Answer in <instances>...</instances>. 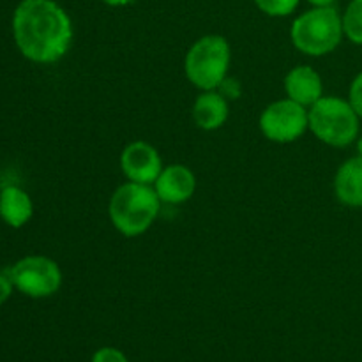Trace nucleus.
Masks as SVG:
<instances>
[{
    "label": "nucleus",
    "mask_w": 362,
    "mask_h": 362,
    "mask_svg": "<svg viewBox=\"0 0 362 362\" xmlns=\"http://www.w3.org/2000/svg\"><path fill=\"white\" fill-rule=\"evenodd\" d=\"M11 25L14 45L34 64L59 62L73 45V20L55 0H21Z\"/></svg>",
    "instance_id": "1"
},
{
    "label": "nucleus",
    "mask_w": 362,
    "mask_h": 362,
    "mask_svg": "<svg viewBox=\"0 0 362 362\" xmlns=\"http://www.w3.org/2000/svg\"><path fill=\"white\" fill-rule=\"evenodd\" d=\"M161 212V200L154 186L124 182L110 197L108 218L120 235L133 239L147 233Z\"/></svg>",
    "instance_id": "2"
},
{
    "label": "nucleus",
    "mask_w": 362,
    "mask_h": 362,
    "mask_svg": "<svg viewBox=\"0 0 362 362\" xmlns=\"http://www.w3.org/2000/svg\"><path fill=\"white\" fill-rule=\"evenodd\" d=\"M341 13L331 7H311L300 13L290 25V41L293 48L308 57H325L341 45Z\"/></svg>",
    "instance_id": "3"
},
{
    "label": "nucleus",
    "mask_w": 362,
    "mask_h": 362,
    "mask_svg": "<svg viewBox=\"0 0 362 362\" xmlns=\"http://www.w3.org/2000/svg\"><path fill=\"white\" fill-rule=\"evenodd\" d=\"M232 48L225 35L207 34L193 42L184 57V74L198 90H218L228 78Z\"/></svg>",
    "instance_id": "4"
},
{
    "label": "nucleus",
    "mask_w": 362,
    "mask_h": 362,
    "mask_svg": "<svg viewBox=\"0 0 362 362\" xmlns=\"http://www.w3.org/2000/svg\"><path fill=\"white\" fill-rule=\"evenodd\" d=\"M310 131L322 144L345 148L356 144L361 134V117L349 103L338 95H324L310 110Z\"/></svg>",
    "instance_id": "5"
},
{
    "label": "nucleus",
    "mask_w": 362,
    "mask_h": 362,
    "mask_svg": "<svg viewBox=\"0 0 362 362\" xmlns=\"http://www.w3.org/2000/svg\"><path fill=\"white\" fill-rule=\"evenodd\" d=\"M7 276L13 281L14 290L30 299H48L62 288L64 274L60 265L53 258L42 255H28L20 258Z\"/></svg>",
    "instance_id": "6"
},
{
    "label": "nucleus",
    "mask_w": 362,
    "mask_h": 362,
    "mask_svg": "<svg viewBox=\"0 0 362 362\" xmlns=\"http://www.w3.org/2000/svg\"><path fill=\"white\" fill-rule=\"evenodd\" d=\"M258 127L272 144H293L310 131V113L299 103L283 98L265 106L258 117Z\"/></svg>",
    "instance_id": "7"
},
{
    "label": "nucleus",
    "mask_w": 362,
    "mask_h": 362,
    "mask_svg": "<svg viewBox=\"0 0 362 362\" xmlns=\"http://www.w3.org/2000/svg\"><path fill=\"white\" fill-rule=\"evenodd\" d=\"M122 175L129 182L154 186L159 173L163 172V158L158 148L144 140H134L122 148L119 158Z\"/></svg>",
    "instance_id": "8"
},
{
    "label": "nucleus",
    "mask_w": 362,
    "mask_h": 362,
    "mask_svg": "<svg viewBox=\"0 0 362 362\" xmlns=\"http://www.w3.org/2000/svg\"><path fill=\"white\" fill-rule=\"evenodd\" d=\"M197 175L193 170L180 163L165 166L154 182V189L161 204L168 205H182L189 202L197 193Z\"/></svg>",
    "instance_id": "9"
},
{
    "label": "nucleus",
    "mask_w": 362,
    "mask_h": 362,
    "mask_svg": "<svg viewBox=\"0 0 362 362\" xmlns=\"http://www.w3.org/2000/svg\"><path fill=\"white\" fill-rule=\"evenodd\" d=\"M286 98L299 103L304 108L310 110L317 101L324 98V80L320 73L311 66L300 64L292 67L283 80Z\"/></svg>",
    "instance_id": "10"
},
{
    "label": "nucleus",
    "mask_w": 362,
    "mask_h": 362,
    "mask_svg": "<svg viewBox=\"0 0 362 362\" xmlns=\"http://www.w3.org/2000/svg\"><path fill=\"white\" fill-rule=\"evenodd\" d=\"M194 124L204 131H218L226 124L230 115L228 99L219 90H202L191 110Z\"/></svg>",
    "instance_id": "11"
},
{
    "label": "nucleus",
    "mask_w": 362,
    "mask_h": 362,
    "mask_svg": "<svg viewBox=\"0 0 362 362\" xmlns=\"http://www.w3.org/2000/svg\"><path fill=\"white\" fill-rule=\"evenodd\" d=\"M332 187L339 204L350 209H362V158L359 154L339 165Z\"/></svg>",
    "instance_id": "12"
},
{
    "label": "nucleus",
    "mask_w": 362,
    "mask_h": 362,
    "mask_svg": "<svg viewBox=\"0 0 362 362\" xmlns=\"http://www.w3.org/2000/svg\"><path fill=\"white\" fill-rule=\"evenodd\" d=\"M34 216V202L20 186H6L0 191V219L11 228H23Z\"/></svg>",
    "instance_id": "13"
},
{
    "label": "nucleus",
    "mask_w": 362,
    "mask_h": 362,
    "mask_svg": "<svg viewBox=\"0 0 362 362\" xmlns=\"http://www.w3.org/2000/svg\"><path fill=\"white\" fill-rule=\"evenodd\" d=\"M341 20L345 37L354 45L362 46V0H350Z\"/></svg>",
    "instance_id": "14"
},
{
    "label": "nucleus",
    "mask_w": 362,
    "mask_h": 362,
    "mask_svg": "<svg viewBox=\"0 0 362 362\" xmlns=\"http://www.w3.org/2000/svg\"><path fill=\"white\" fill-rule=\"evenodd\" d=\"M260 13L269 18H286L296 13L300 0H253Z\"/></svg>",
    "instance_id": "15"
},
{
    "label": "nucleus",
    "mask_w": 362,
    "mask_h": 362,
    "mask_svg": "<svg viewBox=\"0 0 362 362\" xmlns=\"http://www.w3.org/2000/svg\"><path fill=\"white\" fill-rule=\"evenodd\" d=\"M90 362H129L126 354L115 346H101L94 352Z\"/></svg>",
    "instance_id": "16"
},
{
    "label": "nucleus",
    "mask_w": 362,
    "mask_h": 362,
    "mask_svg": "<svg viewBox=\"0 0 362 362\" xmlns=\"http://www.w3.org/2000/svg\"><path fill=\"white\" fill-rule=\"evenodd\" d=\"M346 99H349V103L352 105V108L356 110V113L361 117V120H362V71L357 74L356 78H354L352 83H350L349 98Z\"/></svg>",
    "instance_id": "17"
},
{
    "label": "nucleus",
    "mask_w": 362,
    "mask_h": 362,
    "mask_svg": "<svg viewBox=\"0 0 362 362\" xmlns=\"http://www.w3.org/2000/svg\"><path fill=\"white\" fill-rule=\"evenodd\" d=\"M14 292V285L11 281V278L7 276V272H0V306L6 304L11 299Z\"/></svg>",
    "instance_id": "18"
},
{
    "label": "nucleus",
    "mask_w": 362,
    "mask_h": 362,
    "mask_svg": "<svg viewBox=\"0 0 362 362\" xmlns=\"http://www.w3.org/2000/svg\"><path fill=\"white\" fill-rule=\"evenodd\" d=\"M311 7H331L334 6L336 0H306Z\"/></svg>",
    "instance_id": "19"
},
{
    "label": "nucleus",
    "mask_w": 362,
    "mask_h": 362,
    "mask_svg": "<svg viewBox=\"0 0 362 362\" xmlns=\"http://www.w3.org/2000/svg\"><path fill=\"white\" fill-rule=\"evenodd\" d=\"M101 2H105L110 7H126L133 4V0H101Z\"/></svg>",
    "instance_id": "20"
},
{
    "label": "nucleus",
    "mask_w": 362,
    "mask_h": 362,
    "mask_svg": "<svg viewBox=\"0 0 362 362\" xmlns=\"http://www.w3.org/2000/svg\"><path fill=\"white\" fill-rule=\"evenodd\" d=\"M356 145H357V154H359L361 158H362V134H359V138H357Z\"/></svg>",
    "instance_id": "21"
}]
</instances>
